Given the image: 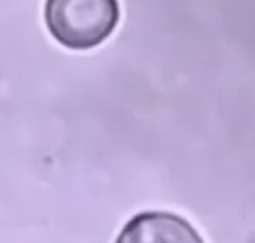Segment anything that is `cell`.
I'll list each match as a JSON object with an SVG mask.
<instances>
[{
	"instance_id": "1",
	"label": "cell",
	"mask_w": 255,
	"mask_h": 243,
	"mask_svg": "<svg viewBox=\"0 0 255 243\" xmlns=\"http://www.w3.org/2000/svg\"><path fill=\"white\" fill-rule=\"evenodd\" d=\"M119 19L118 0H46L44 20L51 36L72 49L108 39Z\"/></svg>"
},
{
	"instance_id": "2",
	"label": "cell",
	"mask_w": 255,
	"mask_h": 243,
	"mask_svg": "<svg viewBox=\"0 0 255 243\" xmlns=\"http://www.w3.org/2000/svg\"><path fill=\"white\" fill-rule=\"evenodd\" d=\"M116 243H204L184 218L172 213L150 211L131 218Z\"/></svg>"
}]
</instances>
